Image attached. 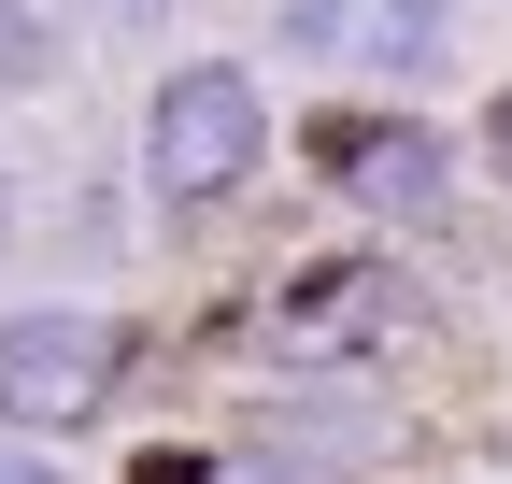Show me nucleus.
I'll return each mask as SVG.
<instances>
[{"mask_svg":"<svg viewBox=\"0 0 512 484\" xmlns=\"http://www.w3.org/2000/svg\"><path fill=\"white\" fill-rule=\"evenodd\" d=\"M256 157H271V100H256L242 57H185V72H157V100H143V186H157L171 214L242 200Z\"/></svg>","mask_w":512,"mask_h":484,"instance_id":"obj_1","label":"nucleus"},{"mask_svg":"<svg viewBox=\"0 0 512 484\" xmlns=\"http://www.w3.org/2000/svg\"><path fill=\"white\" fill-rule=\"evenodd\" d=\"M114 371H128V342L100 314H72V299H43V314H0V428H86V413H114Z\"/></svg>","mask_w":512,"mask_h":484,"instance_id":"obj_2","label":"nucleus"},{"mask_svg":"<svg viewBox=\"0 0 512 484\" xmlns=\"http://www.w3.org/2000/svg\"><path fill=\"white\" fill-rule=\"evenodd\" d=\"M313 171H328L356 214H441L456 129H427V114H328V129H313Z\"/></svg>","mask_w":512,"mask_h":484,"instance_id":"obj_3","label":"nucleus"},{"mask_svg":"<svg viewBox=\"0 0 512 484\" xmlns=\"http://www.w3.org/2000/svg\"><path fill=\"white\" fill-rule=\"evenodd\" d=\"M271 29H285V57H313V72H370V86L427 72V57L456 43L441 0H285Z\"/></svg>","mask_w":512,"mask_h":484,"instance_id":"obj_4","label":"nucleus"},{"mask_svg":"<svg viewBox=\"0 0 512 484\" xmlns=\"http://www.w3.org/2000/svg\"><path fill=\"white\" fill-rule=\"evenodd\" d=\"M29 86H57V15L43 0H0V100H29Z\"/></svg>","mask_w":512,"mask_h":484,"instance_id":"obj_5","label":"nucleus"},{"mask_svg":"<svg viewBox=\"0 0 512 484\" xmlns=\"http://www.w3.org/2000/svg\"><path fill=\"white\" fill-rule=\"evenodd\" d=\"M470 143H484V171H498V186H512V86L484 100V129H470Z\"/></svg>","mask_w":512,"mask_h":484,"instance_id":"obj_6","label":"nucleus"},{"mask_svg":"<svg viewBox=\"0 0 512 484\" xmlns=\"http://www.w3.org/2000/svg\"><path fill=\"white\" fill-rule=\"evenodd\" d=\"M242 484H342V470H328V456H256Z\"/></svg>","mask_w":512,"mask_h":484,"instance_id":"obj_7","label":"nucleus"},{"mask_svg":"<svg viewBox=\"0 0 512 484\" xmlns=\"http://www.w3.org/2000/svg\"><path fill=\"white\" fill-rule=\"evenodd\" d=\"M143 484H214V470L200 456H143Z\"/></svg>","mask_w":512,"mask_h":484,"instance_id":"obj_8","label":"nucleus"},{"mask_svg":"<svg viewBox=\"0 0 512 484\" xmlns=\"http://www.w3.org/2000/svg\"><path fill=\"white\" fill-rule=\"evenodd\" d=\"M0 484H57V470H43V456H0Z\"/></svg>","mask_w":512,"mask_h":484,"instance_id":"obj_9","label":"nucleus"},{"mask_svg":"<svg viewBox=\"0 0 512 484\" xmlns=\"http://www.w3.org/2000/svg\"><path fill=\"white\" fill-rule=\"evenodd\" d=\"M0 228H15V186H0Z\"/></svg>","mask_w":512,"mask_h":484,"instance_id":"obj_10","label":"nucleus"}]
</instances>
